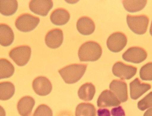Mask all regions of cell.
<instances>
[{"instance_id": "cell-5", "label": "cell", "mask_w": 152, "mask_h": 116, "mask_svg": "<svg viewBox=\"0 0 152 116\" xmlns=\"http://www.w3.org/2000/svg\"><path fill=\"white\" fill-rule=\"evenodd\" d=\"M39 21V17L29 13H24L20 14L17 18L15 25L20 31L27 32L34 30Z\"/></svg>"}, {"instance_id": "cell-17", "label": "cell", "mask_w": 152, "mask_h": 116, "mask_svg": "<svg viewBox=\"0 0 152 116\" xmlns=\"http://www.w3.org/2000/svg\"><path fill=\"white\" fill-rule=\"evenodd\" d=\"M70 14L66 9L59 8L54 9L50 15V19L53 24L61 25L65 24L69 21Z\"/></svg>"}, {"instance_id": "cell-22", "label": "cell", "mask_w": 152, "mask_h": 116, "mask_svg": "<svg viewBox=\"0 0 152 116\" xmlns=\"http://www.w3.org/2000/svg\"><path fill=\"white\" fill-rule=\"evenodd\" d=\"M15 92V87L10 82L4 81L0 83V99L6 100L11 98Z\"/></svg>"}, {"instance_id": "cell-14", "label": "cell", "mask_w": 152, "mask_h": 116, "mask_svg": "<svg viewBox=\"0 0 152 116\" xmlns=\"http://www.w3.org/2000/svg\"><path fill=\"white\" fill-rule=\"evenodd\" d=\"M130 97L136 100L151 89V85L148 83L142 82L137 78H136L129 84Z\"/></svg>"}, {"instance_id": "cell-3", "label": "cell", "mask_w": 152, "mask_h": 116, "mask_svg": "<svg viewBox=\"0 0 152 116\" xmlns=\"http://www.w3.org/2000/svg\"><path fill=\"white\" fill-rule=\"evenodd\" d=\"M126 21L132 31L137 34L142 35L145 33L147 31L149 19L144 14L132 15L128 14Z\"/></svg>"}, {"instance_id": "cell-23", "label": "cell", "mask_w": 152, "mask_h": 116, "mask_svg": "<svg viewBox=\"0 0 152 116\" xmlns=\"http://www.w3.org/2000/svg\"><path fill=\"white\" fill-rule=\"evenodd\" d=\"M15 68L11 62L7 59H0V79L9 78L13 74Z\"/></svg>"}, {"instance_id": "cell-21", "label": "cell", "mask_w": 152, "mask_h": 116, "mask_svg": "<svg viewBox=\"0 0 152 116\" xmlns=\"http://www.w3.org/2000/svg\"><path fill=\"white\" fill-rule=\"evenodd\" d=\"M18 6L16 0H0V12L3 15L13 14L16 11Z\"/></svg>"}, {"instance_id": "cell-10", "label": "cell", "mask_w": 152, "mask_h": 116, "mask_svg": "<svg viewBox=\"0 0 152 116\" xmlns=\"http://www.w3.org/2000/svg\"><path fill=\"white\" fill-rule=\"evenodd\" d=\"M121 102L115 95L108 90L103 91L100 95L97 101V105L100 108L117 106Z\"/></svg>"}, {"instance_id": "cell-8", "label": "cell", "mask_w": 152, "mask_h": 116, "mask_svg": "<svg viewBox=\"0 0 152 116\" xmlns=\"http://www.w3.org/2000/svg\"><path fill=\"white\" fill-rule=\"evenodd\" d=\"M147 56V52L144 48L134 46L128 49L123 54L122 57L127 62L139 63L145 60Z\"/></svg>"}, {"instance_id": "cell-2", "label": "cell", "mask_w": 152, "mask_h": 116, "mask_svg": "<svg viewBox=\"0 0 152 116\" xmlns=\"http://www.w3.org/2000/svg\"><path fill=\"white\" fill-rule=\"evenodd\" d=\"M87 67V65L85 64H72L60 69L58 72L66 83L72 84L81 79Z\"/></svg>"}, {"instance_id": "cell-16", "label": "cell", "mask_w": 152, "mask_h": 116, "mask_svg": "<svg viewBox=\"0 0 152 116\" xmlns=\"http://www.w3.org/2000/svg\"><path fill=\"white\" fill-rule=\"evenodd\" d=\"M76 27L78 32L85 35L91 34L94 31L95 27L93 20L86 16L81 17L78 19Z\"/></svg>"}, {"instance_id": "cell-31", "label": "cell", "mask_w": 152, "mask_h": 116, "mask_svg": "<svg viewBox=\"0 0 152 116\" xmlns=\"http://www.w3.org/2000/svg\"><path fill=\"white\" fill-rule=\"evenodd\" d=\"M150 32L151 34V35L152 36V21L151 22L150 29Z\"/></svg>"}, {"instance_id": "cell-19", "label": "cell", "mask_w": 152, "mask_h": 116, "mask_svg": "<svg viewBox=\"0 0 152 116\" xmlns=\"http://www.w3.org/2000/svg\"><path fill=\"white\" fill-rule=\"evenodd\" d=\"M95 92V86L91 83L87 82L80 87L78 95L80 99L86 101H90L93 99Z\"/></svg>"}, {"instance_id": "cell-28", "label": "cell", "mask_w": 152, "mask_h": 116, "mask_svg": "<svg viewBox=\"0 0 152 116\" xmlns=\"http://www.w3.org/2000/svg\"><path fill=\"white\" fill-rule=\"evenodd\" d=\"M111 112L113 116H125L124 110L121 106L112 108Z\"/></svg>"}, {"instance_id": "cell-27", "label": "cell", "mask_w": 152, "mask_h": 116, "mask_svg": "<svg viewBox=\"0 0 152 116\" xmlns=\"http://www.w3.org/2000/svg\"><path fill=\"white\" fill-rule=\"evenodd\" d=\"M33 116H53V112L49 106L45 104H41L37 107Z\"/></svg>"}, {"instance_id": "cell-29", "label": "cell", "mask_w": 152, "mask_h": 116, "mask_svg": "<svg viewBox=\"0 0 152 116\" xmlns=\"http://www.w3.org/2000/svg\"><path fill=\"white\" fill-rule=\"evenodd\" d=\"M98 116H110V111L107 109H100L97 111Z\"/></svg>"}, {"instance_id": "cell-26", "label": "cell", "mask_w": 152, "mask_h": 116, "mask_svg": "<svg viewBox=\"0 0 152 116\" xmlns=\"http://www.w3.org/2000/svg\"><path fill=\"white\" fill-rule=\"evenodd\" d=\"M137 107L142 111L152 107V92H151L138 102Z\"/></svg>"}, {"instance_id": "cell-12", "label": "cell", "mask_w": 152, "mask_h": 116, "mask_svg": "<svg viewBox=\"0 0 152 116\" xmlns=\"http://www.w3.org/2000/svg\"><path fill=\"white\" fill-rule=\"evenodd\" d=\"M53 5L52 0H31L29 4L32 12L42 16L47 15Z\"/></svg>"}, {"instance_id": "cell-18", "label": "cell", "mask_w": 152, "mask_h": 116, "mask_svg": "<svg viewBox=\"0 0 152 116\" xmlns=\"http://www.w3.org/2000/svg\"><path fill=\"white\" fill-rule=\"evenodd\" d=\"M14 34L11 28L4 23L0 24V43L4 46L11 45L13 41Z\"/></svg>"}, {"instance_id": "cell-13", "label": "cell", "mask_w": 152, "mask_h": 116, "mask_svg": "<svg viewBox=\"0 0 152 116\" xmlns=\"http://www.w3.org/2000/svg\"><path fill=\"white\" fill-rule=\"evenodd\" d=\"M109 88L121 102H125L127 100V85L124 81L120 80H113L110 83Z\"/></svg>"}, {"instance_id": "cell-1", "label": "cell", "mask_w": 152, "mask_h": 116, "mask_svg": "<svg viewBox=\"0 0 152 116\" xmlns=\"http://www.w3.org/2000/svg\"><path fill=\"white\" fill-rule=\"evenodd\" d=\"M102 49L97 42L89 41L83 43L78 51V56L81 61H95L101 57Z\"/></svg>"}, {"instance_id": "cell-30", "label": "cell", "mask_w": 152, "mask_h": 116, "mask_svg": "<svg viewBox=\"0 0 152 116\" xmlns=\"http://www.w3.org/2000/svg\"><path fill=\"white\" fill-rule=\"evenodd\" d=\"M143 116H152V107L147 110L144 113Z\"/></svg>"}, {"instance_id": "cell-25", "label": "cell", "mask_w": 152, "mask_h": 116, "mask_svg": "<svg viewBox=\"0 0 152 116\" xmlns=\"http://www.w3.org/2000/svg\"><path fill=\"white\" fill-rule=\"evenodd\" d=\"M140 76L142 80H152V62L147 63L141 68Z\"/></svg>"}, {"instance_id": "cell-7", "label": "cell", "mask_w": 152, "mask_h": 116, "mask_svg": "<svg viewBox=\"0 0 152 116\" xmlns=\"http://www.w3.org/2000/svg\"><path fill=\"white\" fill-rule=\"evenodd\" d=\"M112 71L115 76L122 80H128L136 74L137 68L133 66L126 64L121 61H118L113 65Z\"/></svg>"}, {"instance_id": "cell-24", "label": "cell", "mask_w": 152, "mask_h": 116, "mask_svg": "<svg viewBox=\"0 0 152 116\" xmlns=\"http://www.w3.org/2000/svg\"><path fill=\"white\" fill-rule=\"evenodd\" d=\"M122 4L128 11L133 12L140 11L145 6L147 0H123Z\"/></svg>"}, {"instance_id": "cell-20", "label": "cell", "mask_w": 152, "mask_h": 116, "mask_svg": "<svg viewBox=\"0 0 152 116\" xmlns=\"http://www.w3.org/2000/svg\"><path fill=\"white\" fill-rule=\"evenodd\" d=\"M96 109L92 104L89 103H81L77 106L75 116H96Z\"/></svg>"}, {"instance_id": "cell-15", "label": "cell", "mask_w": 152, "mask_h": 116, "mask_svg": "<svg viewBox=\"0 0 152 116\" xmlns=\"http://www.w3.org/2000/svg\"><path fill=\"white\" fill-rule=\"evenodd\" d=\"M35 103V100L32 97L29 96L22 97L17 104V110L19 114L21 116H31Z\"/></svg>"}, {"instance_id": "cell-11", "label": "cell", "mask_w": 152, "mask_h": 116, "mask_svg": "<svg viewBox=\"0 0 152 116\" xmlns=\"http://www.w3.org/2000/svg\"><path fill=\"white\" fill-rule=\"evenodd\" d=\"M63 40V33L60 28L51 30L47 33L45 42L47 45L50 48L55 49L60 47Z\"/></svg>"}, {"instance_id": "cell-6", "label": "cell", "mask_w": 152, "mask_h": 116, "mask_svg": "<svg viewBox=\"0 0 152 116\" xmlns=\"http://www.w3.org/2000/svg\"><path fill=\"white\" fill-rule=\"evenodd\" d=\"M127 38L126 35L120 32H116L112 34L107 41L108 48L112 52L117 53L121 51L126 46Z\"/></svg>"}, {"instance_id": "cell-9", "label": "cell", "mask_w": 152, "mask_h": 116, "mask_svg": "<svg viewBox=\"0 0 152 116\" xmlns=\"http://www.w3.org/2000/svg\"><path fill=\"white\" fill-rule=\"evenodd\" d=\"M32 87L37 94L45 96L49 94L52 89V85L50 80L46 77L39 76L33 80Z\"/></svg>"}, {"instance_id": "cell-4", "label": "cell", "mask_w": 152, "mask_h": 116, "mask_svg": "<svg viewBox=\"0 0 152 116\" xmlns=\"http://www.w3.org/2000/svg\"><path fill=\"white\" fill-rule=\"evenodd\" d=\"M31 53V49L29 46L22 45L11 49L9 53V56L17 65L23 66L28 62Z\"/></svg>"}]
</instances>
